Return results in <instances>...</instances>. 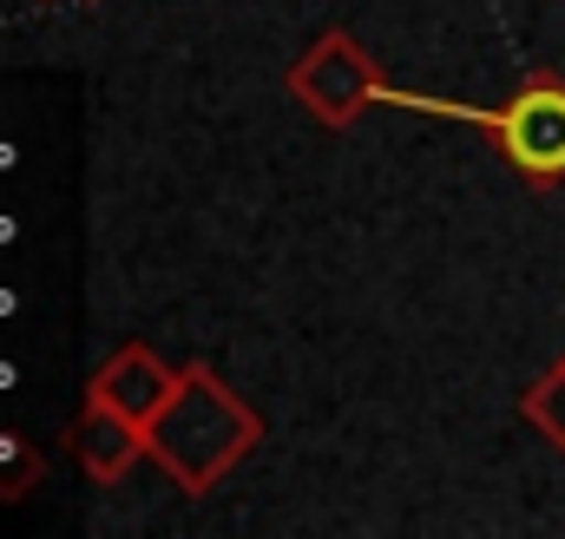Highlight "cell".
Returning <instances> with one entry per match:
<instances>
[{
	"instance_id": "2",
	"label": "cell",
	"mask_w": 565,
	"mask_h": 539,
	"mask_svg": "<svg viewBox=\"0 0 565 539\" xmlns=\"http://www.w3.org/2000/svg\"><path fill=\"white\" fill-rule=\"evenodd\" d=\"M473 126L507 151V165L526 184H565V80L559 73H526L520 93L500 113L473 106Z\"/></svg>"
},
{
	"instance_id": "5",
	"label": "cell",
	"mask_w": 565,
	"mask_h": 539,
	"mask_svg": "<svg viewBox=\"0 0 565 539\" xmlns=\"http://www.w3.org/2000/svg\"><path fill=\"white\" fill-rule=\"evenodd\" d=\"M73 447H79V461H86V474H93L99 487H119L139 461H151L139 421L119 414V408H106V402H93V395H86L79 421H73Z\"/></svg>"
},
{
	"instance_id": "6",
	"label": "cell",
	"mask_w": 565,
	"mask_h": 539,
	"mask_svg": "<svg viewBox=\"0 0 565 539\" xmlns=\"http://www.w3.org/2000/svg\"><path fill=\"white\" fill-rule=\"evenodd\" d=\"M520 414H526V421H533V427L565 454V369H546V376L520 395Z\"/></svg>"
},
{
	"instance_id": "3",
	"label": "cell",
	"mask_w": 565,
	"mask_h": 539,
	"mask_svg": "<svg viewBox=\"0 0 565 539\" xmlns=\"http://www.w3.org/2000/svg\"><path fill=\"white\" fill-rule=\"evenodd\" d=\"M382 93H388V80L375 73V60L362 53V40L342 33V27H329V33L289 66V99H296L316 126H329V133L355 126L362 106H382Z\"/></svg>"
},
{
	"instance_id": "4",
	"label": "cell",
	"mask_w": 565,
	"mask_h": 539,
	"mask_svg": "<svg viewBox=\"0 0 565 539\" xmlns=\"http://www.w3.org/2000/svg\"><path fill=\"white\" fill-rule=\"evenodd\" d=\"M178 382H184V369H164L158 362V349H145V342H126V349H113L99 369H93V382H86V395L106 408H119V414H132L139 427L158 421V408L178 395Z\"/></svg>"
},
{
	"instance_id": "1",
	"label": "cell",
	"mask_w": 565,
	"mask_h": 539,
	"mask_svg": "<svg viewBox=\"0 0 565 539\" xmlns=\"http://www.w3.org/2000/svg\"><path fill=\"white\" fill-rule=\"evenodd\" d=\"M264 441V421L257 408L244 402L211 362H191L178 395L158 408V421L145 427V454L178 480V494L204 500L237 461H250Z\"/></svg>"
},
{
	"instance_id": "7",
	"label": "cell",
	"mask_w": 565,
	"mask_h": 539,
	"mask_svg": "<svg viewBox=\"0 0 565 539\" xmlns=\"http://www.w3.org/2000/svg\"><path fill=\"white\" fill-rule=\"evenodd\" d=\"M559 369H565V356H559Z\"/></svg>"
}]
</instances>
